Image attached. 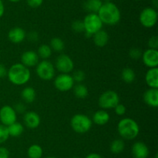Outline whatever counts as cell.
I'll return each mask as SVG.
<instances>
[{"mask_svg": "<svg viewBox=\"0 0 158 158\" xmlns=\"http://www.w3.org/2000/svg\"><path fill=\"white\" fill-rule=\"evenodd\" d=\"M103 24L114 26L120 22L121 12L120 9L112 2H104L97 12Z\"/></svg>", "mask_w": 158, "mask_h": 158, "instance_id": "1", "label": "cell"}, {"mask_svg": "<svg viewBox=\"0 0 158 158\" xmlns=\"http://www.w3.org/2000/svg\"><path fill=\"white\" fill-rule=\"evenodd\" d=\"M46 158H57V157H56V156H47V157Z\"/></svg>", "mask_w": 158, "mask_h": 158, "instance_id": "45", "label": "cell"}, {"mask_svg": "<svg viewBox=\"0 0 158 158\" xmlns=\"http://www.w3.org/2000/svg\"><path fill=\"white\" fill-rule=\"evenodd\" d=\"M5 12V6L3 4L2 0H0V18L2 17V15H4Z\"/></svg>", "mask_w": 158, "mask_h": 158, "instance_id": "42", "label": "cell"}, {"mask_svg": "<svg viewBox=\"0 0 158 158\" xmlns=\"http://www.w3.org/2000/svg\"><path fill=\"white\" fill-rule=\"evenodd\" d=\"M9 81L15 85H23L27 83L31 77V72L27 67L21 63L12 64L7 71Z\"/></svg>", "mask_w": 158, "mask_h": 158, "instance_id": "2", "label": "cell"}, {"mask_svg": "<svg viewBox=\"0 0 158 158\" xmlns=\"http://www.w3.org/2000/svg\"><path fill=\"white\" fill-rule=\"evenodd\" d=\"M143 102L150 107L157 108L158 106V88H149L144 92Z\"/></svg>", "mask_w": 158, "mask_h": 158, "instance_id": "17", "label": "cell"}, {"mask_svg": "<svg viewBox=\"0 0 158 158\" xmlns=\"http://www.w3.org/2000/svg\"><path fill=\"white\" fill-rule=\"evenodd\" d=\"M86 158H103V156H102L101 155L99 154V153H89V154L86 156Z\"/></svg>", "mask_w": 158, "mask_h": 158, "instance_id": "41", "label": "cell"}, {"mask_svg": "<svg viewBox=\"0 0 158 158\" xmlns=\"http://www.w3.org/2000/svg\"><path fill=\"white\" fill-rule=\"evenodd\" d=\"M117 131L123 139L127 140L134 139L140 133V126L134 119L123 118L117 124Z\"/></svg>", "mask_w": 158, "mask_h": 158, "instance_id": "3", "label": "cell"}, {"mask_svg": "<svg viewBox=\"0 0 158 158\" xmlns=\"http://www.w3.org/2000/svg\"><path fill=\"white\" fill-rule=\"evenodd\" d=\"M50 47L52 50L56 52H61L64 50L65 43L64 41L60 37H54L50 40Z\"/></svg>", "mask_w": 158, "mask_h": 158, "instance_id": "29", "label": "cell"}, {"mask_svg": "<svg viewBox=\"0 0 158 158\" xmlns=\"http://www.w3.org/2000/svg\"><path fill=\"white\" fill-rule=\"evenodd\" d=\"M13 108L16 113H23L26 111V105L23 102H18L17 104H15Z\"/></svg>", "mask_w": 158, "mask_h": 158, "instance_id": "37", "label": "cell"}, {"mask_svg": "<svg viewBox=\"0 0 158 158\" xmlns=\"http://www.w3.org/2000/svg\"><path fill=\"white\" fill-rule=\"evenodd\" d=\"M35 71L38 77L43 81H51L55 76V67L47 60L39 62Z\"/></svg>", "mask_w": 158, "mask_h": 158, "instance_id": "7", "label": "cell"}, {"mask_svg": "<svg viewBox=\"0 0 158 158\" xmlns=\"http://www.w3.org/2000/svg\"><path fill=\"white\" fill-rule=\"evenodd\" d=\"M71 158H78V157H77V156H73V157H71Z\"/></svg>", "mask_w": 158, "mask_h": 158, "instance_id": "48", "label": "cell"}, {"mask_svg": "<svg viewBox=\"0 0 158 158\" xmlns=\"http://www.w3.org/2000/svg\"><path fill=\"white\" fill-rule=\"evenodd\" d=\"M148 46L151 49L157 50L158 48V37L157 36H152L148 40Z\"/></svg>", "mask_w": 158, "mask_h": 158, "instance_id": "34", "label": "cell"}, {"mask_svg": "<svg viewBox=\"0 0 158 158\" xmlns=\"http://www.w3.org/2000/svg\"><path fill=\"white\" fill-rule=\"evenodd\" d=\"M142 60L145 66L149 68H157L158 65V50L155 49L146 50L142 54Z\"/></svg>", "mask_w": 158, "mask_h": 158, "instance_id": "12", "label": "cell"}, {"mask_svg": "<svg viewBox=\"0 0 158 158\" xmlns=\"http://www.w3.org/2000/svg\"><path fill=\"white\" fill-rule=\"evenodd\" d=\"M99 105L102 109L114 108V107L120 103V97L116 91L108 90L104 91L99 98Z\"/></svg>", "mask_w": 158, "mask_h": 158, "instance_id": "6", "label": "cell"}, {"mask_svg": "<svg viewBox=\"0 0 158 158\" xmlns=\"http://www.w3.org/2000/svg\"><path fill=\"white\" fill-rule=\"evenodd\" d=\"M84 25V32L90 35H94L99 30L102 29L103 23L97 13H89L84 17L83 20Z\"/></svg>", "mask_w": 158, "mask_h": 158, "instance_id": "5", "label": "cell"}, {"mask_svg": "<svg viewBox=\"0 0 158 158\" xmlns=\"http://www.w3.org/2000/svg\"><path fill=\"white\" fill-rule=\"evenodd\" d=\"M43 150L39 144H32L28 148L27 155L29 158H42Z\"/></svg>", "mask_w": 158, "mask_h": 158, "instance_id": "24", "label": "cell"}, {"mask_svg": "<svg viewBox=\"0 0 158 158\" xmlns=\"http://www.w3.org/2000/svg\"><path fill=\"white\" fill-rule=\"evenodd\" d=\"M73 87V93L76 97L80 99H86L87 97L89 91H88V88L84 85L79 83Z\"/></svg>", "mask_w": 158, "mask_h": 158, "instance_id": "26", "label": "cell"}, {"mask_svg": "<svg viewBox=\"0 0 158 158\" xmlns=\"http://www.w3.org/2000/svg\"><path fill=\"white\" fill-rule=\"evenodd\" d=\"M28 38H29V40H30L31 42H36L38 41L39 40V34L37 33V32H35V31H32V32H30L29 33V35H28Z\"/></svg>", "mask_w": 158, "mask_h": 158, "instance_id": "38", "label": "cell"}, {"mask_svg": "<svg viewBox=\"0 0 158 158\" xmlns=\"http://www.w3.org/2000/svg\"><path fill=\"white\" fill-rule=\"evenodd\" d=\"M93 125V122L89 116L86 115L79 114L74 115L70 120V125L73 131L77 133H85L89 131Z\"/></svg>", "mask_w": 158, "mask_h": 158, "instance_id": "4", "label": "cell"}, {"mask_svg": "<svg viewBox=\"0 0 158 158\" xmlns=\"http://www.w3.org/2000/svg\"><path fill=\"white\" fill-rule=\"evenodd\" d=\"M158 14L156 9L153 7L144 8L140 13L139 20L145 28H152L157 24Z\"/></svg>", "mask_w": 158, "mask_h": 158, "instance_id": "8", "label": "cell"}, {"mask_svg": "<svg viewBox=\"0 0 158 158\" xmlns=\"http://www.w3.org/2000/svg\"><path fill=\"white\" fill-rule=\"evenodd\" d=\"M7 71L8 70L6 69V66L0 63V77H4L7 76Z\"/></svg>", "mask_w": 158, "mask_h": 158, "instance_id": "40", "label": "cell"}, {"mask_svg": "<svg viewBox=\"0 0 158 158\" xmlns=\"http://www.w3.org/2000/svg\"><path fill=\"white\" fill-rule=\"evenodd\" d=\"M17 113L13 107L10 105H4L0 108V121L6 126L16 122Z\"/></svg>", "mask_w": 158, "mask_h": 158, "instance_id": "11", "label": "cell"}, {"mask_svg": "<svg viewBox=\"0 0 158 158\" xmlns=\"http://www.w3.org/2000/svg\"><path fill=\"white\" fill-rule=\"evenodd\" d=\"M142 51L141 50L139 49L137 47H134V48H131L129 51V56L131 59L133 60H138L142 56Z\"/></svg>", "mask_w": 158, "mask_h": 158, "instance_id": "32", "label": "cell"}, {"mask_svg": "<svg viewBox=\"0 0 158 158\" xmlns=\"http://www.w3.org/2000/svg\"><path fill=\"white\" fill-rule=\"evenodd\" d=\"M9 1L11 2H19L21 0H9Z\"/></svg>", "mask_w": 158, "mask_h": 158, "instance_id": "44", "label": "cell"}, {"mask_svg": "<svg viewBox=\"0 0 158 158\" xmlns=\"http://www.w3.org/2000/svg\"><path fill=\"white\" fill-rule=\"evenodd\" d=\"M110 116L106 110H98L93 116V121L98 125H104L110 121Z\"/></svg>", "mask_w": 158, "mask_h": 158, "instance_id": "20", "label": "cell"}, {"mask_svg": "<svg viewBox=\"0 0 158 158\" xmlns=\"http://www.w3.org/2000/svg\"><path fill=\"white\" fill-rule=\"evenodd\" d=\"M71 28L76 33H83L85 31L83 20H75L74 22H73Z\"/></svg>", "mask_w": 158, "mask_h": 158, "instance_id": "31", "label": "cell"}, {"mask_svg": "<svg viewBox=\"0 0 158 158\" xmlns=\"http://www.w3.org/2000/svg\"><path fill=\"white\" fill-rule=\"evenodd\" d=\"M152 3L154 6V9L157 8L158 6V0H152Z\"/></svg>", "mask_w": 158, "mask_h": 158, "instance_id": "43", "label": "cell"}, {"mask_svg": "<svg viewBox=\"0 0 158 158\" xmlns=\"http://www.w3.org/2000/svg\"><path fill=\"white\" fill-rule=\"evenodd\" d=\"M131 153L134 158H148L149 156V148L143 142H136L131 147Z\"/></svg>", "mask_w": 158, "mask_h": 158, "instance_id": "14", "label": "cell"}, {"mask_svg": "<svg viewBox=\"0 0 158 158\" xmlns=\"http://www.w3.org/2000/svg\"><path fill=\"white\" fill-rule=\"evenodd\" d=\"M137 1H140V0H137Z\"/></svg>", "mask_w": 158, "mask_h": 158, "instance_id": "49", "label": "cell"}, {"mask_svg": "<svg viewBox=\"0 0 158 158\" xmlns=\"http://www.w3.org/2000/svg\"><path fill=\"white\" fill-rule=\"evenodd\" d=\"M38 54L36 52L33 50H27L23 53L21 55V64H23L24 66L27 67L28 68H33L36 66L39 63Z\"/></svg>", "mask_w": 158, "mask_h": 158, "instance_id": "13", "label": "cell"}, {"mask_svg": "<svg viewBox=\"0 0 158 158\" xmlns=\"http://www.w3.org/2000/svg\"><path fill=\"white\" fill-rule=\"evenodd\" d=\"M94 44L98 47H103L109 42V34L106 31L100 29L93 35Z\"/></svg>", "mask_w": 158, "mask_h": 158, "instance_id": "19", "label": "cell"}, {"mask_svg": "<svg viewBox=\"0 0 158 158\" xmlns=\"http://www.w3.org/2000/svg\"><path fill=\"white\" fill-rule=\"evenodd\" d=\"M73 78L69 74H60L54 80L55 88L60 91H68L74 86Z\"/></svg>", "mask_w": 158, "mask_h": 158, "instance_id": "9", "label": "cell"}, {"mask_svg": "<svg viewBox=\"0 0 158 158\" xmlns=\"http://www.w3.org/2000/svg\"><path fill=\"white\" fill-rule=\"evenodd\" d=\"M72 77L73 78L74 81L77 82V83H81L82 81H84L86 75H85L84 71H81V70H78V71H76L73 74Z\"/></svg>", "mask_w": 158, "mask_h": 158, "instance_id": "33", "label": "cell"}, {"mask_svg": "<svg viewBox=\"0 0 158 158\" xmlns=\"http://www.w3.org/2000/svg\"><path fill=\"white\" fill-rule=\"evenodd\" d=\"M136 78L135 71L131 68H123L121 71V79L125 83H132Z\"/></svg>", "mask_w": 158, "mask_h": 158, "instance_id": "25", "label": "cell"}, {"mask_svg": "<svg viewBox=\"0 0 158 158\" xmlns=\"http://www.w3.org/2000/svg\"><path fill=\"white\" fill-rule=\"evenodd\" d=\"M26 2L31 8H38L43 4V0H26Z\"/></svg>", "mask_w": 158, "mask_h": 158, "instance_id": "36", "label": "cell"}, {"mask_svg": "<svg viewBox=\"0 0 158 158\" xmlns=\"http://www.w3.org/2000/svg\"><path fill=\"white\" fill-rule=\"evenodd\" d=\"M158 156H157V153H156L155 154V156H154V158H157Z\"/></svg>", "mask_w": 158, "mask_h": 158, "instance_id": "47", "label": "cell"}, {"mask_svg": "<svg viewBox=\"0 0 158 158\" xmlns=\"http://www.w3.org/2000/svg\"><path fill=\"white\" fill-rule=\"evenodd\" d=\"M36 93L35 90L32 87H26L21 92V97L23 100L26 103H32L35 101Z\"/></svg>", "mask_w": 158, "mask_h": 158, "instance_id": "22", "label": "cell"}, {"mask_svg": "<svg viewBox=\"0 0 158 158\" xmlns=\"http://www.w3.org/2000/svg\"><path fill=\"white\" fill-rule=\"evenodd\" d=\"M9 151L4 147H0V158H9Z\"/></svg>", "mask_w": 158, "mask_h": 158, "instance_id": "39", "label": "cell"}, {"mask_svg": "<svg viewBox=\"0 0 158 158\" xmlns=\"http://www.w3.org/2000/svg\"><path fill=\"white\" fill-rule=\"evenodd\" d=\"M9 137L8 128L6 125L0 124V144L4 143Z\"/></svg>", "mask_w": 158, "mask_h": 158, "instance_id": "30", "label": "cell"}, {"mask_svg": "<svg viewBox=\"0 0 158 158\" xmlns=\"http://www.w3.org/2000/svg\"><path fill=\"white\" fill-rule=\"evenodd\" d=\"M26 33L24 29L21 27H13L8 33V39L9 41L15 44L21 43L26 39Z\"/></svg>", "mask_w": 158, "mask_h": 158, "instance_id": "16", "label": "cell"}, {"mask_svg": "<svg viewBox=\"0 0 158 158\" xmlns=\"http://www.w3.org/2000/svg\"><path fill=\"white\" fill-rule=\"evenodd\" d=\"M23 122L27 128L33 129H36L40 125L41 119L38 113L33 111H29L24 114Z\"/></svg>", "mask_w": 158, "mask_h": 158, "instance_id": "15", "label": "cell"}, {"mask_svg": "<svg viewBox=\"0 0 158 158\" xmlns=\"http://www.w3.org/2000/svg\"><path fill=\"white\" fill-rule=\"evenodd\" d=\"M55 67L62 74H69L73 71V60L69 56L66 54H60L56 60Z\"/></svg>", "mask_w": 158, "mask_h": 158, "instance_id": "10", "label": "cell"}, {"mask_svg": "<svg viewBox=\"0 0 158 158\" xmlns=\"http://www.w3.org/2000/svg\"><path fill=\"white\" fill-rule=\"evenodd\" d=\"M102 5V0H86L84 3V9L89 13H97Z\"/></svg>", "mask_w": 158, "mask_h": 158, "instance_id": "21", "label": "cell"}, {"mask_svg": "<svg viewBox=\"0 0 158 158\" xmlns=\"http://www.w3.org/2000/svg\"><path fill=\"white\" fill-rule=\"evenodd\" d=\"M145 81L150 88H158V68H150L145 74Z\"/></svg>", "mask_w": 158, "mask_h": 158, "instance_id": "18", "label": "cell"}, {"mask_svg": "<svg viewBox=\"0 0 158 158\" xmlns=\"http://www.w3.org/2000/svg\"><path fill=\"white\" fill-rule=\"evenodd\" d=\"M52 49L50 46L47 44H42L41 46H39L38 50H37V54L39 57L42 58L43 60H47L48 58L51 57L52 55Z\"/></svg>", "mask_w": 158, "mask_h": 158, "instance_id": "28", "label": "cell"}, {"mask_svg": "<svg viewBox=\"0 0 158 158\" xmlns=\"http://www.w3.org/2000/svg\"><path fill=\"white\" fill-rule=\"evenodd\" d=\"M125 148V143L123 142V139H114L110 144V151L112 152L114 154H119V153H121L124 150Z\"/></svg>", "mask_w": 158, "mask_h": 158, "instance_id": "27", "label": "cell"}, {"mask_svg": "<svg viewBox=\"0 0 158 158\" xmlns=\"http://www.w3.org/2000/svg\"><path fill=\"white\" fill-rule=\"evenodd\" d=\"M105 2H111V0H104Z\"/></svg>", "mask_w": 158, "mask_h": 158, "instance_id": "46", "label": "cell"}, {"mask_svg": "<svg viewBox=\"0 0 158 158\" xmlns=\"http://www.w3.org/2000/svg\"><path fill=\"white\" fill-rule=\"evenodd\" d=\"M7 128L9 136H12V137H19L24 132V126L23 124L18 122H15L14 123L8 125Z\"/></svg>", "mask_w": 158, "mask_h": 158, "instance_id": "23", "label": "cell"}, {"mask_svg": "<svg viewBox=\"0 0 158 158\" xmlns=\"http://www.w3.org/2000/svg\"><path fill=\"white\" fill-rule=\"evenodd\" d=\"M114 111H115L116 114L118 115V116H123L126 113L127 108L124 105L119 103L118 105L114 107Z\"/></svg>", "mask_w": 158, "mask_h": 158, "instance_id": "35", "label": "cell"}]
</instances>
